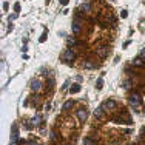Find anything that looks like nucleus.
Returning a JSON list of instances; mask_svg holds the SVG:
<instances>
[{"mask_svg":"<svg viewBox=\"0 0 145 145\" xmlns=\"http://www.w3.org/2000/svg\"><path fill=\"white\" fill-rule=\"evenodd\" d=\"M82 11H83V13H91V5L88 2H85L82 5Z\"/></svg>","mask_w":145,"mask_h":145,"instance_id":"10","label":"nucleus"},{"mask_svg":"<svg viewBox=\"0 0 145 145\" xmlns=\"http://www.w3.org/2000/svg\"><path fill=\"white\" fill-rule=\"evenodd\" d=\"M73 103H74L73 100H69V102H65V103H63V107H62V110H65V111H68V110L73 107Z\"/></svg>","mask_w":145,"mask_h":145,"instance_id":"13","label":"nucleus"},{"mask_svg":"<svg viewBox=\"0 0 145 145\" xmlns=\"http://www.w3.org/2000/svg\"><path fill=\"white\" fill-rule=\"evenodd\" d=\"M14 9H16V14H19V11H20V5H19V3H16V5H14Z\"/></svg>","mask_w":145,"mask_h":145,"instance_id":"24","label":"nucleus"},{"mask_svg":"<svg viewBox=\"0 0 145 145\" xmlns=\"http://www.w3.org/2000/svg\"><path fill=\"white\" fill-rule=\"evenodd\" d=\"M57 137H59V136H57V133H51V141H57Z\"/></svg>","mask_w":145,"mask_h":145,"instance_id":"23","label":"nucleus"},{"mask_svg":"<svg viewBox=\"0 0 145 145\" xmlns=\"http://www.w3.org/2000/svg\"><path fill=\"white\" fill-rule=\"evenodd\" d=\"M60 3H62V5H66V3H68V0H60Z\"/></svg>","mask_w":145,"mask_h":145,"instance_id":"28","label":"nucleus"},{"mask_svg":"<svg viewBox=\"0 0 145 145\" xmlns=\"http://www.w3.org/2000/svg\"><path fill=\"white\" fill-rule=\"evenodd\" d=\"M124 88H125V90L131 88V82H128V80H125V82H124Z\"/></svg>","mask_w":145,"mask_h":145,"instance_id":"19","label":"nucleus"},{"mask_svg":"<svg viewBox=\"0 0 145 145\" xmlns=\"http://www.w3.org/2000/svg\"><path fill=\"white\" fill-rule=\"evenodd\" d=\"M68 85H71V83H69V80H66V82L63 83V86H62V90H66V86H68Z\"/></svg>","mask_w":145,"mask_h":145,"instance_id":"25","label":"nucleus"},{"mask_svg":"<svg viewBox=\"0 0 145 145\" xmlns=\"http://www.w3.org/2000/svg\"><path fill=\"white\" fill-rule=\"evenodd\" d=\"M66 42H68V46H69V48H71V46H74V45H76V39H74L73 36H68Z\"/></svg>","mask_w":145,"mask_h":145,"instance_id":"11","label":"nucleus"},{"mask_svg":"<svg viewBox=\"0 0 145 145\" xmlns=\"http://www.w3.org/2000/svg\"><path fill=\"white\" fill-rule=\"evenodd\" d=\"M40 86H42V82H40V80H37V79H32L31 80V90L32 91H39Z\"/></svg>","mask_w":145,"mask_h":145,"instance_id":"4","label":"nucleus"},{"mask_svg":"<svg viewBox=\"0 0 145 145\" xmlns=\"http://www.w3.org/2000/svg\"><path fill=\"white\" fill-rule=\"evenodd\" d=\"M139 56H141V59H145V48H142L139 51Z\"/></svg>","mask_w":145,"mask_h":145,"instance_id":"22","label":"nucleus"},{"mask_svg":"<svg viewBox=\"0 0 145 145\" xmlns=\"http://www.w3.org/2000/svg\"><path fill=\"white\" fill-rule=\"evenodd\" d=\"M16 17H17V14H11V16H9V20H14Z\"/></svg>","mask_w":145,"mask_h":145,"instance_id":"27","label":"nucleus"},{"mask_svg":"<svg viewBox=\"0 0 145 145\" xmlns=\"http://www.w3.org/2000/svg\"><path fill=\"white\" fill-rule=\"evenodd\" d=\"M133 63H134L136 66H142L144 65V59H141V57H139V59H134V62H133Z\"/></svg>","mask_w":145,"mask_h":145,"instance_id":"17","label":"nucleus"},{"mask_svg":"<svg viewBox=\"0 0 145 145\" xmlns=\"http://www.w3.org/2000/svg\"><path fill=\"white\" fill-rule=\"evenodd\" d=\"M83 145H96V141L93 137H85L83 139Z\"/></svg>","mask_w":145,"mask_h":145,"instance_id":"9","label":"nucleus"},{"mask_svg":"<svg viewBox=\"0 0 145 145\" xmlns=\"http://www.w3.org/2000/svg\"><path fill=\"white\" fill-rule=\"evenodd\" d=\"M120 17H122V19H127V17H128V11H122V13H120Z\"/></svg>","mask_w":145,"mask_h":145,"instance_id":"20","label":"nucleus"},{"mask_svg":"<svg viewBox=\"0 0 145 145\" xmlns=\"http://www.w3.org/2000/svg\"><path fill=\"white\" fill-rule=\"evenodd\" d=\"M80 91V85H73L71 88H69V93L71 94H76V93H79Z\"/></svg>","mask_w":145,"mask_h":145,"instance_id":"12","label":"nucleus"},{"mask_svg":"<svg viewBox=\"0 0 145 145\" xmlns=\"http://www.w3.org/2000/svg\"><path fill=\"white\" fill-rule=\"evenodd\" d=\"M53 86H54V79H49L48 80V91L53 90Z\"/></svg>","mask_w":145,"mask_h":145,"instance_id":"18","label":"nucleus"},{"mask_svg":"<svg viewBox=\"0 0 145 145\" xmlns=\"http://www.w3.org/2000/svg\"><path fill=\"white\" fill-rule=\"evenodd\" d=\"M96 51H97V54H99L100 57H107L108 56V48L107 46H99Z\"/></svg>","mask_w":145,"mask_h":145,"instance_id":"5","label":"nucleus"},{"mask_svg":"<svg viewBox=\"0 0 145 145\" xmlns=\"http://www.w3.org/2000/svg\"><path fill=\"white\" fill-rule=\"evenodd\" d=\"M73 32H74V34H79V32H80V26H79V22H77V20L73 22Z\"/></svg>","mask_w":145,"mask_h":145,"instance_id":"8","label":"nucleus"},{"mask_svg":"<svg viewBox=\"0 0 145 145\" xmlns=\"http://www.w3.org/2000/svg\"><path fill=\"white\" fill-rule=\"evenodd\" d=\"M117 107V103H116L114 100H107L105 103H103V108H108V110H113Z\"/></svg>","mask_w":145,"mask_h":145,"instance_id":"7","label":"nucleus"},{"mask_svg":"<svg viewBox=\"0 0 145 145\" xmlns=\"http://www.w3.org/2000/svg\"><path fill=\"white\" fill-rule=\"evenodd\" d=\"M8 8H9V5L5 2V3H3V9H5V11H8Z\"/></svg>","mask_w":145,"mask_h":145,"instance_id":"26","label":"nucleus"},{"mask_svg":"<svg viewBox=\"0 0 145 145\" xmlns=\"http://www.w3.org/2000/svg\"><path fill=\"white\" fill-rule=\"evenodd\" d=\"M45 2H46V3H49V0H45Z\"/></svg>","mask_w":145,"mask_h":145,"instance_id":"31","label":"nucleus"},{"mask_svg":"<svg viewBox=\"0 0 145 145\" xmlns=\"http://www.w3.org/2000/svg\"><path fill=\"white\" fill-rule=\"evenodd\" d=\"M94 116H96V117H102V107L94 110Z\"/></svg>","mask_w":145,"mask_h":145,"instance_id":"16","label":"nucleus"},{"mask_svg":"<svg viewBox=\"0 0 145 145\" xmlns=\"http://www.w3.org/2000/svg\"><path fill=\"white\" fill-rule=\"evenodd\" d=\"M77 117L82 120V122H85V120L88 119V111H86V110H83V108L79 110V111H77Z\"/></svg>","mask_w":145,"mask_h":145,"instance_id":"3","label":"nucleus"},{"mask_svg":"<svg viewBox=\"0 0 145 145\" xmlns=\"http://www.w3.org/2000/svg\"><path fill=\"white\" fill-rule=\"evenodd\" d=\"M9 145H17V142H11V144H9Z\"/></svg>","mask_w":145,"mask_h":145,"instance_id":"30","label":"nucleus"},{"mask_svg":"<svg viewBox=\"0 0 145 145\" xmlns=\"http://www.w3.org/2000/svg\"><path fill=\"white\" fill-rule=\"evenodd\" d=\"M26 145H37V144H34V142H28Z\"/></svg>","mask_w":145,"mask_h":145,"instance_id":"29","label":"nucleus"},{"mask_svg":"<svg viewBox=\"0 0 145 145\" xmlns=\"http://www.w3.org/2000/svg\"><path fill=\"white\" fill-rule=\"evenodd\" d=\"M102 85H103V79L99 77V79H97V82H96V88H97V90H100V88H102Z\"/></svg>","mask_w":145,"mask_h":145,"instance_id":"15","label":"nucleus"},{"mask_svg":"<svg viewBox=\"0 0 145 145\" xmlns=\"http://www.w3.org/2000/svg\"><path fill=\"white\" fill-rule=\"evenodd\" d=\"M62 59H63V62H66V63H69V65H71L73 60L76 59V54H74V51H73L71 48H68L65 53H63V57H62Z\"/></svg>","mask_w":145,"mask_h":145,"instance_id":"1","label":"nucleus"},{"mask_svg":"<svg viewBox=\"0 0 145 145\" xmlns=\"http://www.w3.org/2000/svg\"><path fill=\"white\" fill-rule=\"evenodd\" d=\"M83 66L85 68H96L97 65H96V63H93V62H90V60H85L83 62Z\"/></svg>","mask_w":145,"mask_h":145,"instance_id":"14","label":"nucleus"},{"mask_svg":"<svg viewBox=\"0 0 145 145\" xmlns=\"http://www.w3.org/2000/svg\"><path fill=\"white\" fill-rule=\"evenodd\" d=\"M31 124H32L34 127H37V125H40V124H42V116H40V114H36V116H34V117H32V120H31Z\"/></svg>","mask_w":145,"mask_h":145,"instance_id":"6","label":"nucleus"},{"mask_svg":"<svg viewBox=\"0 0 145 145\" xmlns=\"http://www.w3.org/2000/svg\"><path fill=\"white\" fill-rule=\"evenodd\" d=\"M45 40H46V32H43L42 36H40V39H39V42L42 43V42H45Z\"/></svg>","mask_w":145,"mask_h":145,"instance_id":"21","label":"nucleus"},{"mask_svg":"<svg viewBox=\"0 0 145 145\" xmlns=\"http://www.w3.org/2000/svg\"><path fill=\"white\" fill-rule=\"evenodd\" d=\"M128 100H130V105H131L133 108H139V107H141V96L136 94V93L130 96V99H128Z\"/></svg>","mask_w":145,"mask_h":145,"instance_id":"2","label":"nucleus"}]
</instances>
